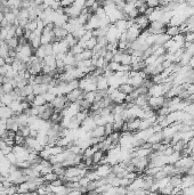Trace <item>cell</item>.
I'll return each instance as SVG.
<instances>
[{
	"instance_id": "1",
	"label": "cell",
	"mask_w": 194,
	"mask_h": 195,
	"mask_svg": "<svg viewBox=\"0 0 194 195\" xmlns=\"http://www.w3.org/2000/svg\"><path fill=\"white\" fill-rule=\"evenodd\" d=\"M173 87V82H166V84H153L149 88V95L159 97V96H166L169 92V89Z\"/></svg>"
},
{
	"instance_id": "2",
	"label": "cell",
	"mask_w": 194,
	"mask_h": 195,
	"mask_svg": "<svg viewBox=\"0 0 194 195\" xmlns=\"http://www.w3.org/2000/svg\"><path fill=\"white\" fill-rule=\"evenodd\" d=\"M121 33L122 32L120 31L114 24H111L109 30H107V32H106V36H105L107 42H118L119 39H120Z\"/></svg>"
},
{
	"instance_id": "3",
	"label": "cell",
	"mask_w": 194,
	"mask_h": 195,
	"mask_svg": "<svg viewBox=\"0 0 194 195\" xmlns=\"http://www.w3.org/2000/svg\"><path fill=\"white\" fill-rule=\"evenodd\" d=\"M50 103L53 104L55 111H63L70 104V102L66 98V95H57Z\"/></svg>"
},
{
	"instance_id": "4",
	"label": "cell",
	"mask_w": 194,
	"mask_h": 195,
	"mask_svg": "<svg viewBox=\"0 0 194 195\" xmlns=\"http://www.w3.org/2000/svg\"><path fill=\"white\" fill-rule=\"evenodd\" d=\"M54 50H53V44H46V45H40L39 47L36 49L34 52V55L39 58H45L46 56L48 55H53Z\"/></svg>"
},
{
	"instance_id": "5",
	"label": "cell",
	"mask_w": 194,
	"mask_h": 195,
	"mask_svg": "<svg viewBox=\"0 0 194 195\" xmlns=\"http://www.w3.org/2000/svg\"><path fill=\"white\" fill-rule=\"evenodd\" d=\"M165 103H166V96H159V97L150 96V98H149V104H150L151 108L155 112L162 106H165Z\"/></svg>"
},
{
	"instance_id": "6",
	"label": "cell",
	"mask_w": 194,
	"mask_h": 195,
	"mask_svg": "<svg viewBox=\"0 0 194 195\" xmlns=\"http://www.w3.org/2000/svg\"><path fill=\"white\" fill-rule=\"evenodd\" d=\"M142 30L139 26H138L137 24H135L134 23L130 28L127 29V38H128V41L129 42H133V41H135V40L137 39L138 37L141 36V33H142Z\"/></svg>"
},
{
	"instance_id": "7",
	"label": "cell",
	"mask_w": 194,
	"mask_h": 195,
	"mask_svg": "<svg viewBox=\"0 0 194 195\" xmlns=\"http://www.w3.org/2000/svg\"><path fill=\"white\" fill-rule=\"evenodd\" d=\"M83 95H85V92L80 89V88H76L71 92H69L66 94V98L70 103H76L78 100H80L83 98Z\"/></svg>"
},
{
	"instance_id": "8",
	"label": "cell",
	"mask_w": 194,
	"mask_h": 195,
	"mask_svg": "<svg viewBox=\"0 0 194 195\" xmlns=\"http://www.w3.org/2000/svg\"><path fill=\"white\" fill-rule=\"evenodd\" d=\"M134 23L137 24L142 30H145V29H147L150 26V20H149V17H147L145 14H139V15L134 20Z\"/></svg>"
},
{
	"instance_id": "9",
	"label": "cell",
	"mask_w": 194,
	"mask_h": 195,
	"mask_svg": "<svg viewBox=\"0 0 194 195\" xmlns=\"http://www.w3.org/2000/svg\"><path fill=\"white\" fill-rule=\"evenodd\" d=\"M96 126H97L96 121H95V119H94V116H91L90 114H89V115L87 116L82 122H81V127L83 128L86 131H90V130L94 129Z\"/></svg>"
},
{
	"instance_id": "10",
	"label": "cell",
	"mask_w": 194,
	"mask_h": 195,
	"mask_svg": "<svg viewBox=\"0 0 194 195\" xmlns=\"http://www.w3.org/2000/svg\"><path fill=\"white\" fill-rule=\"evenodd\" d=\"M54 34L56 37V41H60V40H63L65 37L69 34V32L66 31L63 26H60V25H55L53 29Z\"/></svg>"
},
{
	"instance_id": "11",
	"label": "cell",
	"mask_w": 194,
	"mask_h": 195,
	"mask_svg": "<svg viewBox=\"0 0 194 195\" xmlns=\"http://www.w3.org/2000/svg\"><path fill=\"white\" fill-rule=\"evenodd\" d=\"M96 84H97V90H106V89L110 87L109 79L102 74V76H98V79H97L96 81Z\"/></svg>"
},
{
	"instance_id": "12",
	"label": "cell",
	"mask_w": 194,
	"mask_h": 195,
	"mask_svg": "<svg viewBox=\"0 0 194 195\" xmlns=\"http://www.w3.org/2000/svg\"><path fill=\"white\" fill-rule=\"evenodd\" d=\"M93 50L90 49H83L80 54L76 55V60H77V63L79 60H91L93 58Z\"/></svg>"
},
{
	"instance_id": "13",
	"label": "cell",
	"mask_w": 194,
	"mask_h": 195,
	"mask_svg": "<svg viewBox=\"0 0 194 195\" xmlns=\"http://www.w3.org/2000/svg\"><path fill=\"white\" fill-rule=\"evenodd\" d=\"M88 132L90 137H103V136H105V128H104V126H98L97 124L96 127Z\"/></svg>"
},
{
	"instance_id": "14",
	"label": "cell",
	"mask_w": 194,
	"mask_h": 195,
	"mask_svg": "<svg viewBox=\"0 0 194 195\" xmlns=\"http://www.w3.org/2000/svg\"><path fill=\"white\" fill-rule=\"evenodd\" d=\"M163 138H165V136H163V132H162V131H158V132H153V134H152V135L149 137V139L146 140V142H149V143H151V144L161 143Z\"/></svg>"
},
{
	"instance_id": "15",
	"label": "cell",
	"mask_w": 194,
	"mask_h": 195,
	"mask_svg": "<svg viewBox=\"0 0 194 195\" xmlns=\"http://www.w3.org/2000/svg\"><path fill=\"white\" fill-rule=\"evenodd\" d=\"M49 189L53 192L54 194H69V188L66 187L65 185H61V186H52V185H49Z\"/></svg>"
},
{
	"instance_id": "16",
	"label": "cell",
	"mask_w": 194,
	"mask_h": 195,
	"mask_svg": "<svg viewBox=\"0 0 194 195\" xmlns=\"http://www.w3.org/2000/svg\"><path fill=\"white\" fill-rule=\"evenodd\" d=\"M166 33L170 38H173V37L177 36V34L180 33V28L177 26V25H167Z\"/></svg>"
},
{
	"instance_id": "17",
	"label": "cell",
	"mask_w": 194,
	"mask_h": 195,
	"mask_svg": "<svg viewBox=\"0 0 194 195\" xmlns=\"http://www.w3.org/2000/svg\"><path fill=\"white\" fill-rule=\"evenodd\" d=\"M64 63H65V65H76V66H77V60H76V55H74V54H72V53L69 50V52L65 54Z\"/></svg>"
},
{
	"instance_id": "18",
	"label": "cell",
	"mask_w": 194,
	"mask_h": 195,
	"mask_svg": "<svg viewBox=\"0 0 194 195\" xmlns=\"http://www.w3.org/2000/svg\"><path fill=\"white\" fill-rule=\"evenodd\" d=\"M169 39H170V37L167 34L166 32H165V33L157 34V38H155V44H154V45H158V46H163V45L166 44V42Z\"/></svg>"
},
{
	"instance_id": "19",
	"label": "cell",
	"mask_w": 194,
	"mask_h": 195,
	"mask_svg": "<svg viewBox=\"0 0 194 195\" xmlns=\"http://www.w3.org/2000/svg\"><path fill=\"white\" fill-rule=\"evenodd\" d=\"M118 89L120 90V92H125L126 95H129V94H131V92H134V86H131L130 84H128V82H125V84H121L119 87H118Z\"/></svg>"
},
{
	"instance_id": "20",
	"label": "cell",
	"mask_w": 194,
	"mask_h": 195,
	"mask_svg": "<svg viewBox=\"0 0 194 195\" xmlns=\"http://www.w3.org/2000/svg\"><path fill=\"white\" fill-rule=\"evenodd\" d=\"M44 62L46 65H48V66H50L52 68H56V56L54 55H48L46 56L44 58Z\"/></svg>"
},
{
	"instance_id": "21",
	"label": "cell",
	"mask_w": 194,
	"mask_h": 195,
	"mask_svg": "<svg viewBox=\"0 0 194 195\" xmlns=\"http://www.w3.org/2000/svg\"><path fill=\"white\" fill-rule=\"evenodd\" d=\"M104 155H105V152L102 151V150H98V151L95 152V153H94V155H93L94 164H99V162L102 161V159L104 158Z\"/></svg>"
},
{
	"instance_id": "22",
	"label": "cell",
	"mask_w": 194,
	"mask_h": 195,
	"mask_svg": "<svg viewBox=\"0 0 194 195\" xmlns=\"http://www.w3.org/2000/svg\"><path fill=\"white\" fill-rule=\"evenodd\" d=\"M182 158V155H180V152H173L170 155H168V163L170 164H175L176 162H177L178 160Z\"/></svg>"
},
{
	"instance_id": "23",
	"label": "cell",
	"mask_w": 194,
	"mask_h": 195,
	"mask_svg": "<svg viewBox=\"0 0 194 195\" xmlns=\"http://www.w3.org/2000/svg\"><path fill=\"white\" fill-rule=\"evenodd\" d=\"M6 42H7V45H8L9 48H12V49H16L17 46H18V37H13V38L6 39Z\"/></svg>"
},
{
	"instance_id": "24",
	"label": "cell",
	"mask_w": 194,
	"mask_h": 195,
	"mask_svg": "<svg viewBox=\"0 0 194 195\" xmlns=\"http://www.w3.org/2000/svg\"><path fill=\"white\" fill-rule=\"evenodd\" d=\"M46 103H47V102H46L44 96L42 95H36L34 100H33V103H32V106H40V105H45Z\"/></svg>"
},
{
	"instance_id": "25",
	"label": "cell",
	"mask_w": 194,
	"mask_h": 195,
	"mask_svg": "<svg viewBox=\"0 0 194 195\" xmlns=\"http://www.w3.org/2000/svg\"><path fill=\"white\" fill-rule=\"evenodd\" d=\"M89 115V110H81V111H79L77 113V115H76V119L79 121V122H82L83 120L87 118V116Z\"/></svg>"
},
{
	"instance_id": "26",
	"label": "cell",
	"mask_w": 194,
	"mask_h": 195,
	"mask_svg": "<svg viewBox=\"0 0 194 195\" xmlns=\"http://www.w3.org/2000/svg\"><path fill=\"white\" fill-rule=\"evenodd\" d=\"M97 45V38L93 37V38H90L88 41H86L85 44V49H90V50H93L94 47Z\"/></svg>"
},
{
	"instance_id": "27",
	"label": "cell",
	"mask_w": 194,
	"mask_h": 195,
	"mask_svg": "<svg viewBox=\"0 0 194 195\" xmlns=\"http://www.w3.org/2000/svg\"><path fill=\"white\" fill-rule=\"evenodd\" d=\"M70 152H72V153H74V154H80V155H82L83 154V148L80 147L79 145H76V144H73L72 146H70L69 148H68Z\"/></svg>"
},
{
	"instance_id": "28",
	"label": "cell",
	"mask_w": 194,
	"mask_h": 195,
	"mask_svg": "<svg viewBox=\"0 0 194 195\" xmlns=\"http://www.w3.org/2000/svg\"><path fill=\"white\" fill-rule=\"evenodd\" d=\"M30 130L31 129H30L29 126H22L16 131V134H20V135L24 136V137H28V136H30Z\"/></svg>"
},
{
	"instance_id": "29",
	"label": "cell",
	"mask_w": 194,
	"mask_h": 195,
	"mask_svg": "<svg viewBox=\"0 0 194 195\" xmlns=\"http://www.w3.org/2000/svg\"><path fill=\"white\" fill-rule=\"evenodd\" d=\"M95 97H96V90H95V92H85V95H83V98H85V99H87L89 103H91V104L95 102Z\"/></svg>"
},
{
	"instance_id": "30",
	"label": "cell",
	"mask_w": 194,
	"mask_h": 195,
	"mask_svg": "<svg viewBox=\"0 0 194 195\" xmlns=\"http://www.w3.org/2000/svg\"><path fill=\"white\" fill-rule=\"evenodd\" d=\"M120 65H121L120 63H118V62H114V60H111V62L107 64L106 68H109V70H111V71H113V72H117V71H119V68H120Z\"/></svg>"
},
{
	"instance_id": "31",
	"label": "cell",
	"mask_w": 194,
	"mask_h": 195,
	"mask_svg": "<svg viewBox=\"0 0 194 195\" xmlns=\"http://www.w3.org/2000/svg\"><path fill=\"white\" fill-rule=\"evenodd\" d=\"M42 177L45 178V180H46V181H49V183H52L53 180H55L56 178H58V176H57L54 171L48 172V174H45Z\"/></svg>"
},
{
	"instance_id": "32",
	"label": "cell",
	"mask_w": 194,
	"mask_h": 195,
	"mask_svg": "<svg viewBox=\"0 0 194 195\" xmlns=\"http://www.w3.org/2000/svg\"><path fill=\"white\" fill-rule=\"evenodd\" d=\"M6 159L8 160V161L12 164H16L17 162H18V159H17L16 154H15L14 152H10V153H8V154L6 155Z\"/></svg>"
},
{
	"instance_id": "33",
	"label": "cell",
	"mask_w": 194,
	"mask_h": 195,
	"mask_svg": "<svg viewBox=\"0 0 194 195\" xmlns=\"http://www.w3.org/2000/svg\"><path fill=\"white\" fill-rule=\"evenodd\" d=\"M24 29L25 30H29V31H34V30H37V20L34 21L29 20V22L26 23Z\"/></svg>"
},
{
	"instance_id": "34",
	"label": "cell",
	"mask_w": 194,
	"mask_h": 195,
	"mask_svg": "<svg viewBox=\"0 0 194 195\" xmlns=\"http://www.w3.org/2000/svg\"><path fill=\"white\" fill-rule=\"evenodd\" d=\"M14 142H15V145H24L25 137L20 135V134H16V135H15V138H14Z\"/></svg>"
},
{
	"instance_id": "35",
	"label": "cell",
	"mask_w": 194,
	"mask_h": 195,
	"mask_svg": "<svg viewBox=\"0 0 194 195\" xmlns=\"http://www.w3.org/2000/svg\"><path fill=\"white\" fill-rule=\"evenodd\" d=\"M42 96L45 97V99H46V102H47V103H50V102H53V99L55 98V97H56V95H55V94H53V92H49V90L47 92H45Z\"/></svg>"
},
{
	"instance_id": "36",
	"label": "cell",
	"mask_w": 194,
	"mask_h": 195,
	"mask_svg": "<svg viewBox=\"0 0 194 195\" xmlns=\"http://www.w3.org/2000/svg\"><path fill=\"white\" fill-rule=\"evenodd\" d=\"M184 111L186 113H188L191 115H194V102H190V103L186 105V107L184 108Z\"/></svg>"
},
{
	"instance_id": "37",
	"label": "cell",
	"mask_w": 194,
	"mask_h": 195,
	"mask_svg": "<svg viewBox=\"0 0 194 195\" xmlns=\"http://www.w3.org/2000/svg\"><path fill=\"white\" fill-rule=\"evenodd\" d=\"M105 128V136H109L110 134H112L114 131V128H113V122H107V123L104 126Z\"/></svg>"
},
{
	"instance_id": "38",
	"label": "cell",
	"mask_w": 194,
	"mask_h": 195,
	"mask_svg": "<svg viewBox=\"0 0 194 195\" xmlns=\"http://www.w3.org/2000/svg\"><path fill=\"white\" fill-rule=\"evenodd\" d=\"M82 50H83V48L80 47V46H79L78 44H77V45H74L73 47L70 48V52L72 53V54H74V55H78V54H80V53L82 52Z\"/></svg>"
},
{
	"instance_id": "39",
	"label": "cell",
	"mask_w": 194,
	"mask_h": 195,
	"mask_svg": "<svg viewBox=\"0 0 194 195\" xmlns=\"http://www.w3.org/2000/svg\"><path fill=\"white\" fill-rule=\"evenodd\" d=\"M90 179H89L87 176H83V177H81L80 180H79V185H80V187H87V185L89 184Z\"/></svg>"
},
{
	"instance_id": "40",
	"label": "cell",
	"mask_w": 194,
	"mask_h": 195,
	"mask_svg": "<svg viewBox=\"0 0 194 195\" xmlns=\"http://www.w3.org/2000/svg\"><path fill=\"white\" fill-rule=\"evenodd\" d=\"M2 86H4V90L6 94H9V92H12L15 88H14V86L12 84V82H7V84H2Z\"/></svg>"
},
{
	"instance_id": "41",
	"label": "cell",
	"mask_w": 194,
	"mask_h": 195,
	"mask_svg": "<svg viewBox=\"0 0 194 195\" xmlns=\"http://www.w3.org/2000/svg\"><path fill=\"white\" fill-rule=\"evenodd\" d=\"M114 53H115V52H111V50H107V52H106V54L104 55V60H105L106 63H110L111 60H113Z\"/></svg>"
},
{
	"instance_id": "42",
	"label": "cell",
	"mask_w": 194,
	"mask_h": 195,
	"mask_svg": "<svg viewBox=\"0 0 194 195\" xmlns=\"http://www.w3.org/2000/svg\"><path fill=\"white\" fill-rule=\"evenodd\" d=\"M183 193H184V194H194V184L191 185V186H188V187L183 188Z\"/></svg>"
},
{
	"instance_id": "43",
	"label": "cell",
	"mask_w": 194,
	"mask_h": 195,
	"mask_svg": "<svg viewBox=\"0 0 194 195\" xmlns=\"http://www.w3.org/2000/svg\"><path fill=\"white\" fill-rule=\"evenodd\" d=\"M187 174H190V175H194V161L193 163H192V166H191V168L188 169V172Z\"/></svg>"
},
{
	"instance_id": "44",
	"label": "cell",
	"mask_w": 194,
	"mask_h": 195,
	"mask_svg": "<svg viewBox=\"0 0 194 195\" xmlns=\"http://www.w3.org/2000/svg\"><path fill=\"white\" fill-rule=\"evenodd\" d=\"M188 65H190L191 68H194V55L191 57V60H190V62H188Z\"/></svg>"
},
{
	"instance_id": "45",
	"label": "cell",
	"mask_w": 194,
	"mask_h": 195,
	"mask_svg": "<svg viewBox=\"0 0 194 195\" xmlns=\"http://www.w3.org/2000/svg\"><path fill=\"white\" fill-rule=\"evenodd\" d=\"M4 18H5V14L2 12H0V22L4 20Z\"/></svg>"
},
{
	"instance_id": "46",
	"label": "cell",
	"mask_w": 194,
	"mask_h": 195,
	"mask_svg": "<svg viewBox=\"0 0 194 195\" xmlns=\"http://www.w3.org/2000/svg\"><path fill=\"white\" fill-rule=\"evenodd\" d=\"M191 31H192V32H194V25H193V28L191 29Z\"/></svg>"
}]
</instances>
